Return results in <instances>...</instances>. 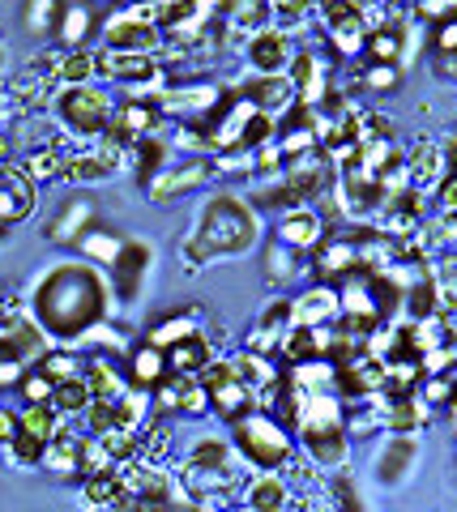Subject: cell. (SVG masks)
Masks as SVG:
<instances>
[{"instance_id":"6da1fadb","label":"cell","mask_w":457,"mask_h":512,"mask_svg":"<svg viewBox=\"0 0 457 512\" xmlns=\"http://www.w3.org/2000/svg\"><path fill=\"white\" fill-rule=\"evenodd\" d=\"M116 308L112 278L103 274V265H90L82 256H65V261L47 265L43 274L30 282L26 312L30 320L47 333L52 342H73L94 320H107Z\"/></svg>"},{"instance_id":"7a4b0ae2","label":"cell","mask_w":457,"mask_h":512,"mask_svg":"<svg viewBox=\"0 0 457 512\" xmlns=\"http://www.w3.org/2000/svg\"><path fill=\"white\" fill-rule=\"evenodd\" d=\"M261 231H265L261 210L244 192H231V188L210 192L197 210L193 231H188L180 244V261L188 269H201L214 261H235V256H248L261 244Z\"/></svg>"},{"instance_id":"3957f363","label":"cell","mask_w":457,"mask_h":512,"mask_svg":"<svg viewBox=\"0 0 457 512\" xmlns=\"http://www.w3.org/2000/svg\"><path fill=\"white\" fill-rule=\"evenodd\" d=\"M248 466L240 461V453L231 448L227 436H193L180 457V487H184V500L188 504H201V508H223L240 495V483Z\"/></svg>"},{"instance_id":"277c9868","label":"cell","mask_w":457,"mask_h":512,"mask_svg":"<svg viewBox=\"0 0 457 512\" xmlns=\"http://www.w3.org/2000/svg\"><path fill=\"white\" fill-rule=\"evenodd\" d=\"M295 448L304 453L317 470H338L351 466V436L342 423V397L334 389H317V393H299V410H295Z\"/></svg>"},{"instance_id":"5b68a950","label":"cell","mask_w":457,"mask_h":512,"mask_svg":"<svg viewBox=\"0 0 457 512\" xmlns=\"http://www.w3.org/2000/svg\"><path fill=\"white\" fill-rule=\"evenodd\" d=\"M227 440L248 470H282L295 457V431L261 406L235 414L227 423Z\"/></svg>"},{"instance_id":"8992f818","label":"cell","mask_w":457,"mask_h":512,"mask_svg":"<svg viewBox=\"0 0 457 512\" xmlns=\"http://www.w3.org/2000/svg\"><path fill=\"white\" fill-rule=\"evenodd\" d=\"M52 116L60 124V133L73 137L77 146L82 141H94L107 133V120H112V94L94 82H82V86H56V94L47 99Z\"/></svg>"},{"instance_id":"52a82bcc","label":"cell","mask_w":457,"mask_h":512,"mask_svg":"<svg viewBox=\"0 0 457 512\" xmlns=\"http://www.w3.org/2000/svg\"><path fill=\"white\" fill-rule=\"evenodd\" d=\"M94 77L120 86L133 99H154V90L167 86V69L154 52H116V47L94 52Z\"/></svg>"},{"instance_id":"ba28073f","label":"cell","mask_w":457,"mask_h":512,"mask_svg":"<svg viewBox=\"0 0 457 512\" xmlns=\"http://www.w3.org/2000/svg\"><path fill=\"white\" fill-rule=\"evenodd\" d=\"M120 478H124V491L133 495L137 508H167V504H188L184 500V487L180 478L171 474L163 461H150V457H129L120 461Z\"/></svg>"},{"instance_id":"9c48e42d","label":"cell","mask_w":457,"mask_h":512,"mask_svg":"<svg viewBox=\"0 0 457 512\" xmlns=\"http://www.w3.org/2000/svg\"><path fill=\"white\" fill-rule=\"evenodd\" d=\"M210 180H218L214 158H206V154H188V158H180V163H167L159 175H154V180L141 184V192H146V201H150V205H163V210H171V205L184 201L188 192L210 188Z\"/></svg>"},{"instance_id":"30bf717a","label":"cell","mask_w":457,"mask_h":512,"mask_svg":"<svg viewBox=\"0 0 457 512\" xmlns=\"http://www.w3.org/2000/svg\"><path fill=\"white\" fill-rule=\"evenodd\" d=\"M227 99L223 82H210V77H176L163 90H154V107L163 111V120H206L210 111Z\"/></svg>"},{"instance_id":"8fae6325","label":"cell","mask_w":457,"mask_h":512,"mask_svg":"<svg viewBox=\"0 0 457 512\" xmlns=\"http://www.w3.org/2000/svg\"><path fill=\"white\" fill-rule=\"evenodd\" d=\"M317 18L325 26V43L329 52L342 60L364 56L368 43V13L359 0H317Z\"/></svg>"},{"instance_id":"7c38bea8","label":"cell","mask_w":457,"mask_h":512,"mask_svg":"<svg viewBox=\"0 0 457 512\" xmlns=\"http://www.w3.org/2000/svg\"><path fill=\"white\" fill-rule=\"evenodd\" d=\"M129 163V146H120L116 137H94V141H82L77 150L65 154V167H60V180L69 184H103L120 175V167Z\"/></svg>"},{"instance_id":"4fadbf2b","label":"cell","mask_w":457,"mask_h":512,"mask_svg":"<svg viewBox=\"0 0 457 512\" xmlns=\"http://www.w3.org/2000/svg\"><path fill=\"white\" fill-rule=\"evenodd\" d=\"M150 406L163 419H201L210 414V397L197 372H163L150 384Z\"/></svg>"},{"instance_id":"5bb4252c","label":"cell","mask_w":457,"mask_h":512,"mask_svg":"<svg viewBox=\"0 0 457 512\" xmlns=\"http://www.w3.org/2000/svg\"><path fill=\"white\" fill-rule=\"evenodd\" d=\"M94 35L103 39V47H116V52H154L159 56V47H163V30L154 26L146 9H133V5L112 9Z\"/></svg>"},{"instance_id":"9a60e30c","label":"cell","mask_w":457,"mask_h":512,"mask_svg":"<svg viewBox=\"0 0 457 512\" xmlns=\"http://www.w3.org/2000/svg\"><path fill=\"white\" fill-rule=\"evenodd\" d=\"M56 69H60V52H39V56H30L22 69H13L9 73V82H5V99H13V107H22V111H43L47 99L56 94Z\"/></svg>"},{"instance_id":"2e32d148","label":"cell","mask_w":457,"mask_h":512,"mask_svg":"<svg viewBox=\"0 0 457 512\" xmlns=\"http://www.w3.org/2000/svg\"><path fill=\"white\" fill-rule=\"evenodd\" d=\"M197 376H201V384H206L210 414H218L223 423H231L235 414H244V410L257 406V393H252L248 384L231 372V363H227V359H218V355H214Z\"/></svg>"},{"instance_id":"e0dca14e","label":"cell","mask_w":457,"mask_h":512,"mask_svg":"<svg viewBox=\"0 0 457 512\" xmlns=\"http://www.w3.org/2000/svg\"><path fill=\"white\" fill-rule=\"evenodd\" d=\"M154 261H159V252H154L150 239H141V235L124 239L120 252H116V261L107 265V269H112L107 278H112V291H116L120 303H133L141 291H146V282L154 274Z\"/></svg>"},{"instance_id":"ac0fdd59","label":"cell","mask_w":457,"mask_h":512,"mask_svg":"<svg viewBox=\"0 0 457 512\" xmlns=\"http://www.w3.org/2000/svg\"><path fill=\"white\" fill-rule=\"evenodd\" d=\"M453 167V141H436V137H419L415 146H406V158H402V171L411 188H419L423 197H432L436 180Z\"/></svg>"},{"instance_id":"d6986e66","label":"cell","mask_w":457,"mask_h":512,"mask_svg":"<svg viewBox=\"0 0 457 512\" xmlns=\"http://www.w3.org/2000/svg\"><path fill=\"white\" fill-rule=\"evenodd\" d=\"M291 52H295V35L274 22H265L252 30V35H244V60L252 73H287Z\"/></svg>"},{"instance_id":"ffe728a7","label":"cell","mask_w":457,"mask_h":512,"mask_svg":"<svg viewBox=\"0 0 457 512\" xmlns=\"http://www.w3.org/2000/svg\"><path fill=\"white\" fill-rule=\"evenodd\" d=\"M167 120L163 111L154 107L150 99H133V94H124L120 103H112V120H107V137H116L120 146H133V141L150 137V133H163Z\"/></svg>"},{"instance_id":"44dd1931","label":"cell","mask_w":457,"mask_h":512,"mask_svg":"<svg viewBox=\"0 0 457 512\" xmlns=\"http://www.w3.org/2000/svg\"><path fill=\"white\" fill-rule=\"evenodd\" d=\"M419 457H423L419 436H398V431H385V444L376 448V457H372V478L381 487H402L406 478L415 474Z\"/></svg>"},{"instance_id":"7402d4cb","label":"cell","mask_w":457,"mask_h":512,"mask_svg":"<svg viewBox=\"0 0 457 512\" xmlns=\"http://www.w3.org/2000/svg\"><path fill=\"white\" fill-rule=\"evenodd\" d=\"M287 77H291L295 103H304V107H317L325 99V90L334 86L329 82V56H321L317 47H295L291 64H287Z\"/></svg>"},{"instance_id":"603a6c76","label":"cell","mask_w":457,"mask_h":512,"mask_svg":"<svg viewBox=\"0 0 457 512\" xmlns=\"http://www.w3.org/2000/svg\"><path fill=\"white\" fill-rule=\"evenodd\" d=\"M359 244H351L342 231L329 227L317 244H312V274H317L321 282H342V278H351L359 274Z\"/></svg>"},{"instance_id":"cb8c5ba5","label":"cell","mask_w":457,"mask_h":512,"mask_svg":"<svg viewBox=\"0 0 457 512\" xmlns=\"http://www.w3.org/2000/svg\"><path fill=\"white\" fill-rule=\"evenodd\" d=\"M287 329H291V299L287 295H274L265 308L257 312V320H252L248 329V350H257V355H270L278 359L282 342H287Z\"/></svg>"},{"instance_id":"d4e9b609","label":"cell","mask_w":457,"mask_h":512,"mask_svg":"<svg viewBox=\"0 0 457 512\" xmlns=\"http://www.w3.org/2000/svg\"><path fill=\"white\" fill-rule=\"evenodd\" d=\"M35 214V184L22 175V167L5 163L0 167V239H5L18 222Z\"/></svg>"},{"instance_id":"484cf974","label":"cell","mask_w":457,"mask_h":512,"mask_svg":"<svg viewBox=\"0 0 457 512\" xmlns=\"http://www.w3.org/2000/svg\"><path fill=\"white\" fill-rule=\"evenodd\" d=\"M240 99H248L252 107L270 111V116H282L291 103H295V90H291V77L287 73H248L231 86Z\"/></svg>"},{"instance_id":"4316f807","label":"cell","mask_w":457,"mask_h":512,"mask_svg":"<svg viewBox=\"0 0 457 512\" xmlns=\"http://www.w3.org/2000/svg\"><path fill=\"white\" fill-rule=\"evenodd\" d=\"M325 218L317 214V205H291V210H282L278 214V244H287L291 252H312V244L325 235Z\"/></svg>"},{"instance_id":"83f0119b","label":"cell","mask_w":457,"mask_h":512,"mask_svg":"<svg viewBox=\"0 0 457 512\" xmlns=\"http://www.w3.org/2000/svg\"><path fill=\"white\" fill-rule=\"evenodd\" d=\"M82 440H86V436H77V431L60 427L56 436L43 444L39 470L52 474V478H82Z\"/></svg>"},{"instance_id":"f1b7e54d","label":"cell","mask_w":457,"mask_h":512,"mask_svg":"<svg viewBox=\"0 0 457 512\" xmlns=\"http://www.w3.org/2000/svg\"><path fill=\"white\" fill-rule=\"evenodd\" d=\"M240 495H244V504H248L252 512H282L287 504H295L287 478H282L278 470H257L252 478H244Z\"/></svg>"},{"instance_id":"f546056e","label":"cell","mask_w":457,"mask_h":512,"mask_svg":"<svg viewBox=\"0 0 457 512\" xmlns=\"http://www.w3.org/2000/svg\"><path fill=\"white\" fill-rule=\"evenodd\" d=\"M329 342H334V320H329V325H291L287 342H282V350H278V363L329 359Z\"/></svg>"},{"instance_id":"4dcf8cb0","label":"cell","mask_w":457,"mask_h":512,"mask_svg":"<svg viewBox=\"0 0 457 512\" xmlns=\"http://www.w3.org/2000/svg\"><path fill=\"white\" fill-rule=\"evenodd\" d=\"M82 504L86 508H137L133 495L124 491L120 466H103V470L82 474Z\"/></svg>"},{"instance_id":"1f68e13d","label":"cell","mask_w":457,"mask_h":512,"mask_svg":"<svg viewBox=\"0 0 457 512\" xmlns=\"http://www.w3.org/2000/svg\"><path fill=\"white\" fill-rule=\"evenodd\" d=\"M338 320V286L334 282H317L304 295L291 299V325H329Z\"/></svg>"},{"instance_id":"d6a6232c","label":"cell","mask_w":457,"mask_h":512,"mask_svg":"<svg viewBox=\"0 0 457 512\" xmlns=\"http://www.w3.org/2000/svg\"><path fill=\"white\" fill-rule=\"evenodd\" d=\"M381 423H385V431H398V436H419V431L432 423V406L423 402L419 393L385 397V414H381Z\"/></svg>"},{"instance_id":"836d02e7","label":"cell","mask_w":457,"mask_h":512,"mask_svg":"<svg viewBox=\"0 0 457 512\" xmlns=\"http://www.w3.org/2000/svg\"><path fill=\"white\" fill-rule=\"evenodd\" d=\"M86 227H94V201L77 192V197H69L56 210V218L47 222V239H52V244H73Z\"/></svg>"},{"instance_id":"e575fe53","label":"cell","mask_w":457,"mask_h":512,"mask_svg":"<svg viewBox=\"0 0 457 512\" xmlns=\"http://www.w3.org/2000/svg\"><path fill=\"white\" fill-rule=\"evenodd\" d=\"M171 158H176V150H171V137H167V128L163 133H150V137H141V141H133L129 146V163H133V171H137V184H146V180H154Z\"/></svg>"},{"instance_id":"d590c367","label":"cell","mask_w":457,"mask_h":512,"mask_svg":"<svg viewBox=\"0 0 457 512\" xmlns=\"http://www.w3.org/2000/svg\"><path fill=\"white\" fill-rule=\"evenodd\" d=\"M381 414H385V393H372V397H355V402H342L346 436H351V440H368V436H376V431H385Z\"/></svg>"},{"instance_id":"8d00e7d4","label":"cell","mask_w":457,"mask_h":512,"mask_svg":"<svg viewBox=\"0 0 457 512\" xmlns=\"http://www.w3.org/2000/svg\"><path fill=\"white\" fill-rule=\"evenodd\" d=\"M86 389L90 397H99V402H116V397H124V389H129V376L120 372L116 355H94L86 359Z\"/></svg>"},{"instance_id":"74e56055","label":"cell","mask_w":457,"mask_h":512,"mask_svg":"<svg viewBox=\"0 0 457 512\" xmlns=\"http://www.w3.org/2000/svg\"><path fill=\"white\" fill-rule=\"evenodd\" d=\"M201 325H206V312H201V303H188V308H176L171 316H163L159 325H150L146 333V342L150 346H171V342H180L188 338V333H201Z\"/></svg>"},{"instance_id":"f35d334b","label":"cell","mask_w":457,"mask_h":512,"mask_svg":"<svg viewBox=\"0 0 457 512\" xmlns=\"http://www.w3.org/2000/svg\"><path fill=\"white\" fill-rule=\"evenodd\" d=\"M163 355H167V372H201L214 359V342L206 333H188V338L171 342Z\"/></svg>"},{"instance_id":"ab89813d","label":"cell","mask_w":457,"mask_h":512,"mask_svg":"<svg viewBox=\"0 0 457 512\" xmlns=\"http://www.w3.org/2000/svg\"><path fill=\"white\" fill-rule=\"evenodd\" d=\"M69 346H73V350H99V355H116V359H120L124 350H129V333L116 329L112 316H107V320H94L90 329H82Z\"/></svg>"},{"instance_id":"60d3db41","label":"cell","mask_w":457,"mask_h":512,"mask_svg":"<svg viewBox=\"0 0 457 512\" xmlns=\"http://www.w3.org/2000/svg\"><path fill=\"white\" fill-rule=\"evenodd\" d=\"M227 363H231V372L240 376L252 393H261L265 384H270V380L278 376V367H282L278 359H270V355H257V350H248V346L240 350V355H231Z\"/></svg>"},{"instance_id":"b9f144b4","label":"cell","mask_w":457,"mask_h":512,"mask_svg":"<svg viewBox=\"0 0 457 512\" xmlns=\"http://www.w3.org/2000/svg\"><path fill=\"white\" fill-rule=\"evenodd\" d=\"M77 244V256H82V261H90V265H112L116 261V252H120V244L124 239L116 235V231H103V227H86L82 235L73 239Z\"/></svg>"},{"instance_id":"7bdbcfd3","label":"cell","mask_w":457,"mask_h":512,"mask_svg":"<svg viewBox=\"0 0 457 512\" xmlns=\"http://www.w3.org/2000/svg\"><path fill=\"white\" fill-rule=\"evenodd\" d=\"M167 372V355H163V346H150V342H141L137 350H129V384H137V389H150L154 380H159Z\"/></svg>"},{"instance_id":"ee69618b","label":"cell","mask_w":457,"mask_h":512,"mask_svg":"<svg viewBox=\"0 0 457 512\" xmlns=\"http://www.w3.org/2000/svg\"><path fill=\"white\" fill-rule=\"evenodd\" d=\"M47 402L60 419H77L86 406H90V389H86V376H65L52 384V393H47Z\"/></svg>"},{"instance_id":"f6af8a7d","label":"cell","mask_w":457,"mask_h":512,"mask_svg":"<svg viewBox=\"0 0 457 512\" xmlns=\"http://www.w3.org/2000/svg\"><path fill=\"white\" fill-rule=\"evenodd\" d=\"M56 35L65 47H86L94 35V9L82 5V0H77V5H65L60 9V22H56Z\"/></svg>"},{"instance_id":"bcb514c9","label":"cell","mask_w":457,"mask_h":512,"mask_svg":"<svg viewBox=\"0 0 457 512\" xmlns=\"http://www.w3.org/2000/svg\"><path fill=\"white\" fill-rule=\"evenodd\" d=\"M18 167H22V175H26L30 184H52V180H60V167H65V150H56V146H30Z\"/></svg>"},{"instance_id":"7dc6e473","label":"cell","mask_w":457,"mask_h":512,"mask_svg":"<svg viewBox=\"0 0 457 512\" xmlns=\"http://www.w3.org/2000/svg\"><path fill=\"white\" fill-rule=\"evenodd\" d=\"M56 82H60V86H82V82H94V52H90V47H65V52H60Z\"/></svg>"},{"instance_id":"c3c4849f","label":"cell","mask_w":457,"mask_h":512,"mask_svg":"<svg viewBox=\"0 0 457 512\" xmlns=\"http://www.w3.org/2000/svg\"><path fill=\"white\" fill-rule=\"evenodd\" d=\"M317 13V0H270V22L282 26V30H304Z\"/></svg>"},{"instance_id":"681fc988","label":"cell","mask_w":457,"mask_h":512,"mask_svg":"<svg viewBox=\"0 0 457 512\" xmlns=\"http://www.w3.org/2000/svg\"><path fill=\"white\" fill-rule=\"evenodd\" d=\"M453 389H457V367H449V372H432V376H423L415 393H419L432 410H449V406H453Z\"/></svg>"},{"instance_id":"f907efd6","label":"cell","mask_w":457,"mask_h":512,"mask_svg":"<svg viewBox=\"0 0 457 512\" xmlns=\"http://www.w3.org/2000/svg\"><path fill=\"white\" fill-rule=\"evenodd\" d=\"M60 9H65V0H26V30L39 39L52 35L60 22Z\"/></svg>"},{"instance_id":"816d5d0a","label":"cell","mask_w":457,"mask_h":512,"mask_svg":"<svg viewBox=\"0 0 457 512\" xmlns=\"http://www.w3.org/2000/svg\"><path fill=\"white\" fill-rule=\"evenodd\" d=\"M265 274H270V286H287L295 274H299V265H295V252L287 244H274L265 248Z\"/></svg>"},{"instance_id":"f5cc1de1","label":"cell","mask_w":457,"mask_h":512,"mask_svg":"<svg viewBox=\"0 0 457 512\" xmlns=\"http://www.w3.org/2000/svg\"><path fill=\"white\" fill-rule=\"evenodd\" d=\"M457 13V0H411V18L423 26H436Z\"/></svg>"},{"instance_id":"db71d44e","label":"cell","mask_w":457,"mask_h":512,"mask_svg":"<svg viewBox=\"0 0 457 512\" xmlns=\"http://www.w3.org/2000/svg\"><path fill=\"white\" fill-rule=\"evenodd\" d=\"M18 393H22V402H47V393H52V380H47L35 363L22 372V380H18Z\"/></svg>"},{"instance_id":"11a10c76","label":"cell","mask_w":457,"mask_h":512,"mask_svg":"<svg viewBox=\"0 0 457 512\" xmlns=\"http://www.w3.org/2000/svg\"><path fill=\"white\" fill-rule=\"evenodd\" d=\"M359 82H364L368 90H393L402 82V69H393V64H372V69L359 73Z\"/></svg>"},{"instance_id":"9f6ffc18","label":"cell","mask_w":457,"mask_h":512,"mask_svg":"<svg viewBox=\"0 0 457 512\" xmlns=\"http://www.w3.org/2000/svg\"><path fill=\"white\" fill-rule=\"evenodd\" d=\"M428 47H432L436 56H453V52H457V22H453V18L436 22V26H432V39H428Z\"/></svg>"},{"instance_id":"6f0895ef","label":"cell","mask_w":457,"mask_h":512,"mask_svg":"<svg viewBox=\"0 0 457 512\" xmlns=\"http://www.w3.org/2000/svg\"><path fill=\"white\" fill-rule=\"evenodd\" d=\"M432 192H436V214H453V210H457V171L449 167V171L436 180Z\"/></svg>"},{"instance_id":"680465c9","label":"cell","mask_w":457,"mask_h":512,"mask_svg":"<svg viewBox=\"0 0 457 512\" xmlns=\"http://www.w3.org/2000/svg\"><path fill=\"white\" fill-rule=\"evenodd\" d=\"M13 431H18V410H13V406H0V444H9Z\"/></svg>"},{"instance_id":"91938a15","label":"cell","mask_w":457,"mask_h":512,"mask_svg":"<svg viewBox=\"0 0 457 512\" xmlns=\"http://www.w3.org/2000/svg\"><path fill=\"white\" fill-rule=\"evenodd\" d=\"M5 163H13V141H9L5 128H0V167H5Z\"/></svg>"},{"instance_id":"94428289","label":"cell","mask_w":457,"mask_h":512,"mask_svg":"<svg viewBox=\"0 0 457 512\" xmlns=\"http://www.w3.org/2000/svg\"><path fill=\"white\" fill-rule=\"evenodd\" d=\"M206 5H210V9H214V13H227V9H231V5H235V0H206Z\"/></svg>"},{"instance_id":"6125c7cd","label":"cell","mask_w":457,"mask_h":512,"mask_svg":"<svg viewBox=\"0 0 457 512\" xmlns=\"http://www.w3.org/2000/svg\"><path fill=\"white\" fill-rule=\"evenodd\" d=\"M5 124H9V99L0 94V128H5Z\"/></svg>"},{"instance_id":"be15d7a7","label":"cell","mask_w":457,"mask_h":512,"mask_svg":"<svg viewBox=\"0 0 457 512\" xmlns=\"http://www.w3.org/2000/svg\"><path fill=\"white\" fill-rule=\"evenodd\" d=\"M359 5H364V9H372V5H385V0H359Z\"/></svg>"},{"instance_id":"e7e4bbea","label":"cell","mask_w":457,"mask_h":512,"mask_svg":"<svg viewBox=\"0 0 457 512\" xmlns=\"http://www.w3.org/2000/svg\"><path fill=\"white\" fill-rule=\"evenodd\" d=\"M0 94H5V86H0Z\"/></svg>"},{"instance_id":"03108f58","label":"cell","mask_w":457,"mask_h":512,"mask_svg":"<svg viewBox=\"0 0 457 512\" xmlns=\"http://www.w3.org/2000/svg\"><path fill=\"white\" fill-rule=\"evenodd\" d=\"M0 299H5V291H0Z\"/></svg>"}]
</instances>
